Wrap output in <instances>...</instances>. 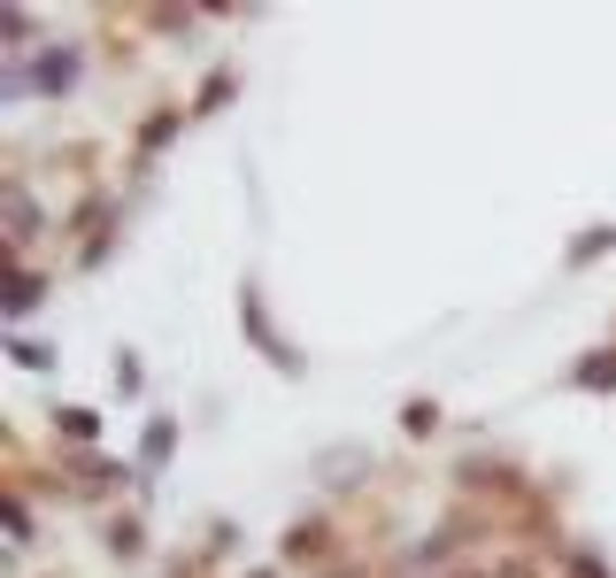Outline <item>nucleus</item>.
<instances>
[{"mask_svg": "<svg viewBox=\"0 0 616 578\" xmlns=\"http://www.w3.org/2000/svg\"><path fill=\"white\" fill-rule=\"evenodd\" d=\"M608 239H616V231H608V224H601V231H586V239H578V247H570V263H586V255H601V247H608Z\"/></svg>", "mask_w": 616, "mask_h": 578, "instance_id": "obj_1", "label": "nucleus"}]
</instances>
